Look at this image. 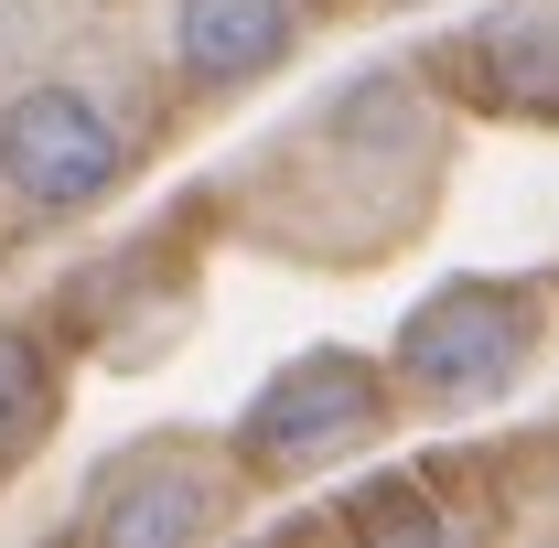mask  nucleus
<instances>
[{"mask_svg": "<svg viewBox=\"0 0 559 548\" xmlns=\"http://www.w3.org/2000/svg\"><path fill=\"white\" fill-rule=\"evenodd\" d=\"M334 527H366V538H441V505L419 495V484H355L345 505H334Z\"/></svg>", "mask_w": 559, "mask_h": 548, "instance_id": "8", "label": "nucleus"}, {"mask_svg": "<svg viewBox=\"0 0 559 548\" xmlns=\"http://www.w3.org/2000/svg\"><path fill=\"white\" fill-rule=\"evenodd\" d=\"M419 75L441 97H463L474 119H516V130H559V0H495L474 22H452Z\"/></svg>", "mask_w": 559, "mask_h": 548, "instance_id": "5", "label": "nucleus"}, {"mask_svg": "<svg viewBox=\"0 0 559 548\" xmlns=\"http://www.w3.org/2000/svg\"><path fill=\"white\" fill-rule=\"evenodd\" d=\"M237 505H248V474L226 452H205V441H140L130 463H108V474L75 495V538H97V548H183V538L237 527Z\"/></svg>", "mask_w": 559, "mask_h": 548, "instance_id": "4", "label": "nucleus"}, {"mask_svg": "<svg viewBox=\"0 0 559 548\" xmlns=\"http://www.w3.org/2000/svg\"><path fill=\"white\" fill-rule=\"evenodd\" d=\"M538 290L527 279H441L430 301H409V323L388 344V388L399 409H495L527 366H538Z\"/></svg>", "mask_w": 559, "mask_h": 548, "instance_id": "2", "label": "nucleus"}, {"mask_svg": "<svg viewBox=\"0 0 559 548\" xmlns=\"http://www.w3.org/2000/svg\"><path fill=\"white\" fill-rule=\"evenodd\" d=\"M55 409H66L55 355L22 334V323H0V474H11V463H33V441L55 430Z\"/></svg>", "mask_w": 559, "mask_h": 548, "instance_id": "7", "label": "nucleus"}, {"mask_svg": "<svg viewBox=\"0 0 559 548\" xmlns=\"http://www.w3.org/2000/svg\"><path fill=\"white\" fill-rule=\"evenodd\" d=\"M140 172V130L86 75H33L0 97V194L22 215H86Z\"/></svg>", "mask_w": 559, "mask_h": 548, "instance_id": "3", "label": "nucleus"}, {"mask_svg": "<svg viewBox=\"0 0 559 548\" xmlns=\"http://www.w3.org/2000/svg\"><path fill=\"white\" fill-rule=\"evenodd\" d=\"M388 419H399L388 355L312 344V355H290L270 388L237 409L226 463H237L248 484H312V474H334V463H355V452H377V441H388Z\"/></svg>", "mask_w": 559, "mask_h": 548, "instance_id": "1", "label": "nucleus"}, {"mask_svg": "<svg viewBox=\"0 0 559 548\" xmlns=\"http://www.w3.org/2000/svg\"><path fill=\"white\" fill-rule=\"evenodd\" d=\"M301 0H162V65L183 97H248L290 65Z\"/></svg>", "mask_w": 559, "mask_h": 548, "instance_id": "6", "label": "nucleus"}]
</instances>
